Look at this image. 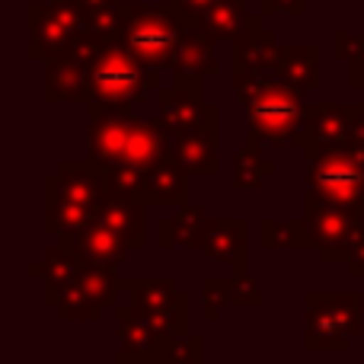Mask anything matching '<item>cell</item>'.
Returning <instances> with one entry per match:
<instances>
[{"label": "cell", "mask_w": 364, "mask_h": 364, "mask_svg": "<svg viewBox=\"0 0 364 364\" xmlns=\"http://www.w3.org/2000/svg\"><path fill=\"white\" fill-rule=\"evenodd\" d=\"M188 192H192V173L179 166L176 160L166 157L154 170H147V208H182L188 205Z\"/></svg>", "instance_id": "cell-20"}, {"label": "cell", "mask_w": 364, "mask_h": 364, "mask_svg": "<svg viewBox=\"0 0 364 364\" xmlns=\"http://www.w3.org/2000/svg\"><path fill=\"white\" fill-rule=\"evenodd\" d=\"M201 19L188 16L176 0H122V42L141 64L160 74H173L188 29Z\"/></svg>", "instance_id": "cell-1"}, {"label": "cell", "mask_w": 364, "mask_h": 364, "mask_svg": "<svg viewBox=\"0 0 364 364\" xmlns=\"http://www.w3.org/2000/svg\"><path fill=\"white\" fill-rule=\"evenodd\" d=\"M93 220H100L119 237H125L132 250H144L147 246V205H141V201L106 192Z\"/></svg>", "instance_id": "cell-19"}, {"label": "cell", "mask_w": 364, "mask_h": 364, "mask_svg": "<svg viewBox=\"0 0 364 364\" xmlns=\"http://www.w3.org/2000/svg\"><path fill=\"white\" fill-rule=\"evenodd\" d=\"M55 310H58V320H64V323H96V320H102V310L93 307L77 284L64 291L61 301L55 304Z\"/></svg>", "instance_id": "cell-31"}, {"label": "cell", "mask_w": 364, "mask_h": 364, "mask_svg": "<svg viewBox=\"0 0 364 364\" xmlns=\"http://www.w3.org/2000/svg\"><path fill=\"white\" fill-rule=\"evenodd\" d=\"M160 70H151L128 51L122 42L100 45L90 68V106L87 109H122L144 102L151 93H160Z\"/></svg>", "instance_id": "cell-5"}, {"label": "cell", "mask_w": 364, "mask_h": 364, "mask_svg": "<svg viewBox=\"0 0 364 364\" xmlns=\"http://www.w3.org/2000/svg\"><path fill=\"white\" fill-rule=\"evenodd\" d=\"M157 119L166 132H195V128H218L220 106L205 100L201 77L173 74V83L157 93Z\"/></svg>", "instance_id": "cell-9"}, {"label": "cell", "mask_w": 364, "mask_h": 364, "mask_svg": "<svg viewBox=\"0 0 364 364\" xmlns=\"http://www.w3.org/2000/svg\"><path fill=\"white\" fill-rule=\"evenodd\" d=\"M87 36L100 45L119 42L122 38V0L115 6H106V10L87 13Z\"/></svg>", "instance_id": "cell-32"}, {"label": "cell", "mask_w": 364, "mask_h": 364, "mask_svg": "<svg viewBox=\"0 0 364 364\" xmlns=\"http://www.w3.org/2000/svg\"><path fill=\"white\" fill-rule=\"evenodd\" d=\"M259 13H262V16H272V13L304 16V13H307V0H259Z\"/></svg>", "instance_id": "cell-35"}, {"label": "cell", "mask_w": 364, "mask_h": 364, "mask_svg": "<svg viewBox=\"0 0 364 364\" xmlns=\"http://www.w3.org/2000/svg\"><path fill=\"white\" fill-rule=\"evenodd\" d=\"M96 51H100V42L83 36L74 48H68L64 55L42 64V70H45L42 96L48 106H58V102L90 106V68H93Z\"/></svg>", "instance_id": "cell-10"}, {"label": "cell", "mask_w": 364, "mask_h": 364, "mask_svg": "<svg viewBox=\"0 0 364 364\" xmlns=\"http://www.w3.org/2000/svg\"><path fill=\"white\" fill-rule=\"evenodd\" d=\"M115 339H119V348H115V361L119 364H154L160 342H164L138 320L119 323L115 326Z\"/></svg>", "instance_id": "cell-26"}, {"label": "cell", "mask_w": 364, "mask_h": 364, "mask_svg": "<svg viewBox=\"0 0 364 364\" xmlns=\"http://www.w3.org/2000/svg\"><path fill=\"white\" fill-rule=\"evenodd\" d=\"M259 19H265V16L262 13L246 10V0H220V4L205 16V29L218 38V45L220 42L233 45V42H240Z\"/></svg>", "instance_id": "cell-25"}, {"label": "cell", "mask_w": 364, "mask_h": 364, "mask_svg": "<svg viewBox=\"0 0 364 364\" xmlns=\"http://www.w3.org/2000/svg\"><path fill=\"white\" fill-rule=\"evenodd\" d=\"M119 0H80L83 13H96V10H106V6H115Z\"/></svg>", "instance_id": "cell-39"}, {"label": "cell", "mask_w": 364, "mask_h": 364, "mask_svg": "<svg viewBox=\"0 0 364 364\" xmlns=\"http://www.w3.org/2000/svg\"><path fill=\"white\" fill-rule=\"evenodd\" d=\"M173 74H186V77H214L220 74V61H218V38L205 29V23L192 26L182 42L179 51V61Z\"/></svg>", "instance_id": "cell-22"}, {"label": "cell", "mask_w": 364, "mask_h": 364, "mask_svg": "<svg viewBox=\"0 0 364 364\" xmlns=\"http://www.w3.org/2000/svg\"><path fill=\"white\" fill-rule=\"evenodd\" d=\"M233 93L250 112V134L265 147L294 144L304 132L307 100L275 77H233Z\"/></svg>", "instance_id": "cell-3"}, {"label": "cell", "mask_w": 364, "mask_h": 364, "mask_svg": "<svg viewBox=\"0 0 364 364\" xmlns=\"http://www.w3.org/2000/svg\"><path fill=\"white\" fill-rule=\"evenodd\" d=\"M361 16H364V6H361Z\"/></svg>", "instance_id": "cell-41"}, {"label": "cell", "mask_w": 364, "mask_h": 364, "mask_svg": "<svg viewBox=\"0 0 364 364\" xmlns=\"http://www.w3.org/2000/svg\"><path fill=\"white\" fill-rule=\"evenodd\" d=\"M333 48H336V58L346 61V68L352 61H358L364 55V32H352V29H336L333 32Z\"/></svg>", "instance_id": "cell-34"}, {"label": "cell", "mask_w": 364, "mask_h": 364, "mask_svg": "<svg viewBox=\"0 0 364 364\" xmlns=\"http://www.w3.org/2000/svg\"><path fill=\"white\" fill-rule=\"evenodd\" d=\"M364 141V100L361 102H307L304 132L294 141L301 151L346 147Z\"/></svg>", "instance_id": "cell-8"}, {"label": "cell", "mask_w": 364, "mask_h": 364, "mask_svg": "<svg viewBox=\"0 0 364 364\" xmlns=\"http://www.w3.org/2000/svg\"><path fill=\"white\" fill-rule=\"evenodd\" d=\"M233 304V278L227 275H208L201 282V314L208 323L220 320L227 307Z\"/></svg>", "instance_id": "cell-29"}, {"label": "cell", "mask_w": 364, "mask_h": 364, "mask_svg": "<svg viewBox=\"0 0 364 364\" xmlns=\"http://www.w3.org/2000/svg\"><path fill=\"white\" fill-rule=\"evenodd\" d=\"M275 80H282L284 87L297 90V93H304V96L314 93V90L323 83L320 48H316V45H284Z\"/></svg>", "instance_id": "cell-21"}, {"label": "cell", "mask_w": 364, "mask_h": 364, "mask_svg": "<svg viewBox=\"0 0 364 364\" xmlns=\"http://www.w3.org/2000/svg\"><path fill=\"white\" fill-rule=\"evenodd\" d=\"M201 361H205V339L188 333V336H173V339L160 342L154 364H201Z\"/></svg>", "instance_id": "cell-28"}, {"label": "cell", "mask_w": 364, "mask_h": 364, "mask_svg": "<svg viewBox=\"0 0 364 364\" xmlns=\"http://www.w3.org/2000/svg\"><path fill=\"white\" fill-rule=\"evenodd\" d=\"M90 125H87V157L96 164L119 166L125 141L132 134V125L138 115L132 112V106L122 109H87Z\"/></svg>", "instance_id": "cell-12"}, {"label": "cell", "mask_w": 364, "mask_h": 364, "mask_svg": "<svg viewBox=\"0 0 364 364\" xmlns=\"http://www.w3.org/2000/svg\"><path fill=\"white\" fill-rule=\"evenodd\" d=\"M176 4L188 13V16H195V19H201V23H205V16L220 4V0H176Z\"/></svg>", "instance_id": "cell-37"}, {"label": "cell", "mask_w": 364, "mask_h": 364, "mask_svg": "<svg viewBox=\"0 0 364 364\" xmlns=\"http://www.w3.org/2000/svg\"><path fill=\"white\" fill-rule=\"evenodd\" d=\"M259 243H262V250H314L310 227L304 218L294 220L265 218L259 224Z\"/></svg>", "instance_id": "cell-27"}, {"label": "cell", "mask_w": 364, "mask_h": 364, "mask_svg": "<svg viewBox=\"0 0 364 364\" xmlns=\"http://www.w3.org/2000/svg\"><path fill=\"white\" fill-rule=\"evenodd\" d=\"M304 198L361 214L364 208V141L346 147L304 151Z\"/></svg>", "instance_id": "cell-4"}, {"label": "cell", "mask_w": 364, "mask_h": 364, "mask_svg": "<svg viewBox=\"0 0 364 364\" xmlns=\"http://www.w3.org/2000/svg\"><path fill=\"white\" fill-rule=\"evenodd\" d=\"M58 240H64V243L74 246L87 265L115 272V275H119V269L128 262V252H132L128 240L119 237L115 230H109V227L100 224V220H93L90 227H83L80 233H64V237H58Z\"/></svg>", "instance_id": "cell-16"}, {"label": "cell", "mask_w": 364, "mask_h": 364, "mask_svg": "<svg viewBox=\"0 0 364 364\" xmlns=\"http://www.w3.org/2000/svg\"><path fill=\"white\" fill-rule=\"evenodd\" d=\"M106 192L122 195V198H134L144 205L147 173L132 170V166H106Z\"/></svg>", "instance_id": "cell-30"}, {"label": "cell", "mask_w": 364, "mask_h": 364, "mask_svg": "<svg viewBox=\"0 0 364 364\" xmlns=\"http://www.w3.org/2000/svg\"><path fill=\"white\" fill-rule=\"evenodd\" d=\"M106 195V164L83 157L61 160L55 173L45 176V214L42 230L48 237L80 233L93 224L96 208Z\"/></svg>", "instance_id": "cell-2"}, {"label": "cell", "mask_w": 364, "mask_h": 364, "mask_svg": "<svg viewBox=\"0 0 364 364\" xmlns=\"http://www.w3.org/2000/svg\"><path fill=\"white\" fill-rule=\"evenodd\" d=\"M170 157V132L160 119H134L132 134L125 141L119 166H132V170H154L157 164Z\"/></svg>", "instance_id": "cell-18"}, {"label": "cell", "mask_w": 364, "mask_h": 364, "mask_svg": "<svg viewBox=\"0 0 364 364\" xmlns=\"http://www.w3.org/2000/svg\"><path fill=\"white\" fill-rule=\"evenodd\" d=\"M265 19H259L240 42H233V77H275L282 48L275 29H265Z\"/></svg>", "instance_id": "cell-14"}, {"label": "cell", "mask_w": 364, "mask_h": 364, "mask_svg": "<svg viewBox=\"0 0 364 364\" xmlns=\"http://www.w3.org/2000/svg\"><path fill=\"white\" fill-rule=\"evenodd\" d=\"M220 128H195V132H170V160L186 166L192 176H218Z\"/></svg>", "instance_id": "cell-17"}, {"label": "cell", "mask_w": 364, "mask_h": 364, "mask_svg": "<svg viewBox=\"0 0 364 364\" xmlns=\"http://www.w3.org/2000/svg\"><path fill=\"white\" fill-rule=\"evenodd\" d=\"M233 278V307H262V288L250 272H230Z\"/></svg>", "instance_id": "cell-33"}, {"label": "cell", "mask_w": 364, "mask_h": 364, "mask_svg": "<svg viewBox=\"0 0 364 364\" xmlns=\"http://www.w3.org/2000/svg\"><path fill=\"white\" fill-rule=\"evenodd\" d=\"M83 269H87V262H83L80 252H77L70 243L58 240L55 246H48V250L42 252L38 262L29 265V275L42 282V304L45 307H55V304L61 301L64 291L77 284V278H80Z\"/></svg>", "instance_id": "cell-13"}, {"label": "cell", "mask_w": 364, "mask_h": 364, "mask_svg": "<svg viewBox=\"0 0 364 364\" xmlns=\"http://www.w3.org/2000/svg\"><path fill=\"white\" fill-rule=\"evenodd\" d=\"M262 141L256 134H250L246 144L233 154V188L237 192H259L265 186V179L278 173L275 160L262 157Z\"/></svg>", "instance_id": "cell-24"}, {"label": "cell", "mask_w": 364, "mask_h": 364, "mask_svg": "<svg viewBox=\"0 0 364 364\" xmlns=\"http://www.w3.org/2000/svg\"><path fill=\"white\" fill-rule=\"evenodd\" d=\"M304 220L310 227V240L314 250L320 252L323 262H348V250H352L355 237L364 227L361 214L342 211V208H329L320 201L304 198Z\"/></svg>", "instance_id": "cell-11"}, {"label": "cell", "mask_w": 364, "mask_h": 364, "mask_svg": "<svg viewBox=\"0 0 364 364\" xmlns=\"http://www.w3.org/2000/svg\"><path fill=\"white\" fill-rule=\"evenodd\" d=\"M361 364H364V358H361Z\"/></svg>", "instance_id": "cell-42"}, {"label": "cell", "mask_w": 364, "mask_h": 364, "mask_svg": "<svg viewBox=\"0 0 364 364\" xmlns=\"http://www.w3.org/2000/svg\"><path fill=\"white\" fill-rule=\"evenodd\" d=\"M364 333L361 291H307L304 294V348L348 352Z\"/></svg>", "instance_id": "cell-6"}, {"label": "cell", "mask_w": 364, "mask_h": 364, "mask_svg": "<svg viewBox=\"0 0 364 364\" xmlns=\"http://www.w3.org/2000/svg\"><path fill=\"white\" fill-rule=\"evenodd\" d=\"M87 36L80 0H32L29 4V58L38 64L64 55Z\"/></svg>", "instance_id": "cell-7"}, {"label": "cell", "mask_w": 364, "mask_h": 364, "mask_svg": "<svg viewBox=\"0 0 364 364\" xmlns=\"http://www.w3.org/2000/svg\"><path fill=\"white\" fill-rule=\"evenodd\" d=\"M208 218H205V208L201 205H182L176 208V214L164 218L157 224V246L160 250H198L201 243V230H205Z\"/></svg>", "instance_id": "cell-23"}, {"label": "cell", "mask_w": 364, "mask_h": 364, "mask_svg": "<svg viewBox=\"0 0 364 364\" xmlns=\"http://www.w3.org/2000/svg\"><path fill=\"white\" fill-rule=\"evenodd\" d=\"M361 32H364V26H361ZM348 87L358 90V93L364 96V55L358 58V61L348 64Z\"/></svg>", "instance_id": "cell-38"}, {"label": "cell", "mask_w": 364, "mask_h": 364, "mask_svg": "<svg viewBox=\"0 0 364 364\" xmlns=\"http://www.w3.org/2000/svg\"><path fill=\"white\" fill-rule=\"evenodd\" d=\"M361 220H364V208H361Z\"/></svg>", "instance_id": "cell-40"}, {"label": "cell", "mask_w": 364, "mask_h": 364, "mask_svg": "<svg viewBox=\"0 0 364 364\" xmlns=\"http://www.w3.org/2000/svg\"><path fill=\"white\" fill-rule=\"evenodd\" d=\"M348 275L352 278H364V227L358 230V237H355L352 250H348Z\"/></svg>", "instance_id": "cell-36"}, {"label": "cell", "mask_w": 364, "mask_h": 364, "mask_svg": "<svg viewBox=\"0 0 364 364\" xmlns=\"http://www.w3.org/2000/svg\"><path fill=\"white\" fill-rule=\"evenodd\" d=\"M246 240H250V224L243 218H211L201 230L198 252L211 262L230 265V272H243Z\"/></svg>", "instance_id": "cell-15"}]
</instances>
